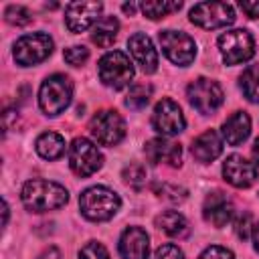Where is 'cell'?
<instances>
[{
    "instance_id": "obj_32",
    "label": "cell",
    "mask_w": 259,
    "mask_h": 259,
    "mask_svg": "<svg viewBox=\"0 0 259 259\" xmlns=\"http://www.w3.org/2000/svg\"><path fill=\"white\" fill-rule=\"evenodd\" d=\"M198 259H235L233 251L227 249V247H221V245H210L206 247Z\"/></svg>"
},
{
    "instance_id": "obj_1",
    "label": "cell",
    "mask_w": 259,
    "mask_h": 259,
    "mask_svg": "<svg viewBox=\"0 0 259 259\" xmlns=\"http://www.w3.org/2000/svg\"><path fill=\"white\" fill-rule=\"evenodd\" d=\"M20 200L30 212H47L65 206L69 192L65 186L53 180H28L20 190Z\"/></svg>"
},
{
    "instance_id": "obj_4",
    "label": "cell",
    "mask_w": 259,
    "mask_h": 259,
    "mask_svg": "<svg viewBox=\"0 0 259 259\" xmlns=\"http://www.w3.org/2000/svg\"><path fill=\"white\" fill-rule=\"evenodd\" d=\"M99 79L103 85L111 89H123L132 83L134 79V65L130 57L121 51H109L99 59L97 65Z\"/></svg>"
},
{
    "instance_id": "obj_31",
    "label": "cell",
    "mask_w": 259,
    "mask_h": 259,
    "mask_svg": "<svg viewBox=\"0 0 259 259\" xmlns=\"http://www.w3.org/2000/svg\"><path fill=\"white\" fill-rule=\"evenodd\" d=\"M79 259H111L107 249L97 243V241H89L81 251H79Z\"/></svg>"
},
{
    "instance_id": "obj_9",
    "label": "cell",
    "mask_w": 259,
    "mask_h": 259,
    "mask_svg": "<svg viewBox=\"0 0 259 259\" xmlns=\"http://www.w3.org/2000/svg\"><path fill=\"white\" fill-rule=\"evenodd\" d=\"M69 166L81 178L91 176L103 166V154L91 140L75 138L69 146Z\"/></svg>"
},
{
    "instance_id": "obj_40",
    "label": "cell",
    "mask_w": 259,
    "mask_h": 259,
    "mask_svg": "<svg viewBox=\"0 0 259 259\" xmlns=\"http://www.w3.org/2000/svg\"><path fill=\"white\" fill-rule=\"evenodd\" d=\"M121 8H123L125 14H134V12H136V4H123Z\"/></svg>"
},
{
    "instance_id": "obj_11",
    "label": "cell",
    "mask_w": 259,
    "mask_h": 259,
    "mask_svg": "<svg viewBox=\"0 0 259 259\" xmlns=\"http://www.w3.org/2000/svg\"><path fill=\"white\" fill-rule=\"evenodd\" d=\"M89 132L101 146H115L125 136V121L123 117L113 109H101L97 111L89 121Z\"/></svg>"
},
{
    "instance_id": "obj_22",
    "label": "cell",
    "mask_w": 259,
    "mask_h": 259,
    "mask_svg": "<svg viewBox=\"0 0 259 259\" xmlns=\"http://www.w3.org/2000/svg\"><path fill=\"white\" fill-rule=\"evenodd\" d=\"M117 30H119V22H117L115 16H101V18L95 22L93 30H91V40H93L97 47L107 49V47L113 45V40H115V36H117Z\"/></svg>"
},
{
    "instance_id": "obj_26",
    "label": "cell",
    "mask_w": 259,
    "mask_h": 259,
    "mask_svg": "<svg viewBox=\"0 0 259 259\" xmlns=\"http://www.w3.org/2000/svg\"><path fill=\"white\" fill-rule=\"evenodd\" d=\"M152 97V85H146V83H136L130 87L127 95H125V105L130 109H144L148 105Z\"/></svg>"
},
{
    "instance_id": "obj_17",
    "label": "cell",
    "mask_w": 259,
    "mask_h": 259,
    "mask_svg": "<svg viewBox=\"0 0 259 259\" xmlns=\"http://www.w3.org/2000/svg\"><path fill=\"white\" fill-rule=\"evenodd\" d=\"M127 49H130L132 59L136 61V65H140V69L144 73H154L158 69V53L148 34H144V32L132 34L127 38Z\"/></svg>"
},
{
    "instance_id": "obj_25",
    "label": "cell",
    "mask_w": 259,
    "mask_h": 259,
    "mask_svg": "<svg viewBox=\"0 0 259 259\" xmlns=\"http://www.w3.org/2000/svg\"><path fill=\"white\" fill-rule=\"evenodd\" d=\"M182 8V2H168V0H148V2H142L140 4V10L144 12V16H148L150 20H158V18H164L176 10Z\"/></svg>"
},
{
    "instance_id": "obj_8",
    "label": "cell",
    "mask_w": 259,
    "mask_h": 259,
    "mask_svg": "<svg viewBox=\"0 0 259 259\" xmlns=\"http://www.w3.org/2000/svg\"><path fill=\"white\" fill-rule=\"evenodd\" d=\"M162 53L168 57V61H172L178 67H188L194 57H196V42L190 34L182 32V30H160L158 34Z\"/></svg>"
},
{
    "instance_id": "obj_36",
    "label": "cell",
    "mask_w": 259,
    "mask_h": 259,
    "mask_svg": "<svg viewBox=\"0 0 259 259\" xmlns=\"http://www.w3.org/2000/svg\"><path fill=\"white\" fill-rule=\"evenodd\" d=\"M38 259H61V253H59L57 247H49V249H45V251L40 253Z\"/></svg>"
},
{
    "instance_id": "obj_24",
    "label": "cell",
    "mask_w": 259,
    "mask_h": 259,
    "mask_svg": "<svg viewBox=\"0 0 259 259\" xmlns=\"http://www.w3.org/2000/svg\"><path fill=\"white\" fill-rule=\"evenodd\" d=\"M241 91L253 103H259V65H249L239 77Z\"/></svg>"
},
{
    "instance_id": "obj_27",
    "label": "cell",
    "mask_w": 259,
    "mask_h": 259,
    "mask_svg": "<svg viewBox=\"0 0 259 259\" xmlns=\"http://www.w3.org/2000/svg\"><path fill=\"white\" fill-rule=\"evenodd\" d=\"M4 18L6 22L14 24V26H26L30 20H32V14L26 6H20V4H10L6 6L4 10Z\"/></svg>"
},
{
    "instance_id": "obj_23",
    "label": "cell",
    "mask_w": 259,
    "mask_h": 259,
    "mask_svg": "<svg viewBox=\"0 0 259 259\" xmlns=\"http://www.w3.org/2000/svg\"><path fill=\"white\" fill-rule=\"evenodd\" d=\"M34 148H36V154L40 158H45V160H57L65 152V140H63V136H59L55 132H45V134H40L36 138Z\"/></svg>"
},
{
    "instance_id": "obj_37",
    "label": "cell",
    "mask_w": 259,
    "mask_h": 259,
    "mask_svg": "<svg viewBox=\"0 0 259 259\" xmlns=\"http://www.w3.org/2000/svg\"><path fill=\"white\" fill-rule=\"evenodd\" d=\"M251 239H253V247H255V251L259 253V223H255V225H253V233H251Z\"/></svg>"
},
{
    "instance_id": "obj_13",
    "label": "cell",
    "mask_w": 259,
    "mask_h": 259,
    "mask_svg": "<svg viewBox=\"0 0 259 259\" xmlns=\"http://www.w3.org/2000/svg\"><path fill=\"white\" fill-rule=\"evenodd\" d=\"M101 2H71L65 8V24L71 32H83L101 18Z\"/></svg>"
},
{
    "instance_id": "obj_12",
    "label": "cell",
    "mask_w": 259,
    "mask_h": 259,
    "mask_svg": "<svg viewBox=\"0 0 259 259\" xmlns=\"http://www.w3.org/2000/svg\"><path fill=\"white\" fill-rule=\"evenodd\" d=\"M152 127L162 138H172V136H178L180 132H184L186 119H184L180 105L168 97L158 101L154 107V113H152Z\"/></svg>"
},
{
    "instance_id": "obj_18",
    "label": "cell",
    "mask_w": 259,
    "mask_h": 259,
    "mask_svg": "<svg viewBox=\"0 0 259 259\" xmlns=\"http://www.w3.org/2000/svg\"><path fill=\"white\" fill-rule=\"evenodd\" d=\"M117 247H119L121 259H148L150 237L142 227H127L121 233Z\"/></svg>"
},
{
    "instance_id": "obj_2",
    "label": "cell",
    "mask_w": 259,
    "mask_h": 259,
    "mask_svg": "<svg viewBox=\"0 0 259 259\" xmlns=\"http://www.w3.org/2000/svg\"><path fill=\"white\" fill-rule=\"evenodd\" d=\"M119 206H121V198L117 196V192H113L107 186H91L83 190L79 196L81 214L93 223H103L113 219Z\"/></svg>"
},
{
    "instance_id": "obj_21",
    "label": "cell",
    "mask_w": 259,
    "mask_h": 259,
    "mask_svg": "<svg viewBox=\"0 0 259 259\" xmlns=\"http://www.w3.org/2000/svg\"><path fill=\"white\" fill-rule=\"evenodd\" d=\"M156 227L162 233H166L168 237H174V239H184L190 233L188 221L178 210H166V212L158 214L156 217Z\"/></svg>"
},
{
    "instance_id": "obj_33",
    "label": "cell",
    "mask_w": 259,
    "mask_h": 259,
    "mask_svg": "<svg viewBox=\"0 0 259 259\" xmlns=\"http://www.w3.org/2000/svg\"><path fill=\"white\" fill-rule=\"evenodd\" d=\"M251 233H253V223H251V214H241L237 221H235V235L239 237V239H249L251 237Z\"/></svg>"
},
{
    "instance_id": "obj_6",
    "label": "cell",
    "mask_w": 259,
    "mask_h": 259,
    "mask_svg": "<svg viewBox=\"0 0 259 259\" xmlns=\"http://www.w3.org/2000/svg\"><path fill=\"white\" fill-rule=\"evenodd\" d=\"M53 38L45 32H32V34H24L14 42V61L20 67H32L42 63L45 59H49V55L53 53Z\"/></svg>"
},
{
    "instance_id": "obj_34",
    "label": "cell",
    "mask_w": 259,
    "mask_h": 259,
    "mask_svg": "<svg viewBox=\"0 0 259 259\" xmlns=\"http://www.w3.org/2000/svg\"><path fill=\"white\" fill-rule=\"evenodd\" d=\"M154 259H184V253H182V249L178 245L168 243V245H162V247L156 249Z\"/></svg>"
},
{
    "instance_id": "obj_20",
    "label": "cell",
    "mask_w": 259,
    "mask_h": 259,
    "mask_svg": "<svg viewBox=\"0 0 259 259\" xmlns=\"http://www.w3.org/2000/svg\"><path fill=\"white\" fill-rule=\"evenodd\" d=\"M251 134V117L245 111H235L223 121L221 136L229 146H239L243 144Z\"/></svg>"
},
{
    "instance_id": "obj_38",
    "label": "cell",
    "mask_w": 259,
    "mask_h": 259,
    "mask_svg": "<svg viewBox=\"0 0 259 259\" xmlns=\"http://www.w3.org/2000/svg\"><path fill=\"white\" fill-rule=\"evenodd\" d=\"M2 217H4V219H2V225L6 227V223H8V202H6L4 198H2Z\"/></svg>"
},
{
    "instance_id": "obj_28",
    "label": "cell",
    "mask_w": 259,
    "mask_h": 259,
    "mask_svg": "<svg viewBox=\"0 0 259 259\" xmlns=\"http://www.w3.org/2000/svg\"><path fill=\"white\" fill-rule=\"evenodd\" d=\"M121 176L134 188H142L146 184V168L142 164H130V166H125Z\"/></svg>"
},
{
    "instance_id": "obj_19",
    "label": "cell",
    "mask_w": 259,
    "mask_h": 259,
    "mask_svg": "<svg viewBox=\"0 0 259 259\" xmlns=\"http://www.w3.org/2000/svg\"><path fill=\"white\" fill-rule=\"evenodd\" d=\"M190 152H192V156L198 162L208 164V162H212V160H217L221 156V152H223V138L219 136V132L206 130V132H202L200 136L194 138V142L190 146Z\"/></svg>"
},
{
    "instance_id": "obj_5",
    "label": "cell",
    "mask_w": 259,
    "mask_h": 259,
    "mask_svg": "<svg viewBox=\"0 0 259 259\" xmlns=\"http://www.w3.org/2000/svg\"><path fill=\"white\" fill-rule=\"evenodd\" d=\"M219 51L227 65H241L255 55V40L245 28H233L219 36Z\"/></svg>"
},
{
    "instance_id": "obj_14",
    "label": "cell",
    "mask_w": 259,
    "mask_h": 259,
    "mask_svg": "<svg viewBox=\"0 0 259 259\" xmlns=\"http://www.w3.org/2000/svg\"><path fill=\"white\" fill-rule=\"evenodd\" d=\"M257 166L241 154H231L223 162V178L235 188H249L257 180Z\"/></svg>"
},
{
    "instance_id": "obj_30",
    "label": "cell",
    "mask_w": 259,
    "mask_h": 259,
    "mask_svg": "<svg viewBox=\"0 0 259 259\" xmlns=\"http://www.w3.org/2000/svg\"><path fill=\"white\" fill-rule=\"evenodd\" d=\"M63 57H65V61H67L69 65L81 67V65L89 59V49L83 47V45H73V47H69V49L63 53Z\"/></svg>"
},
{
    "instance_id": "obj_10",
    "label": "cell",
    "mask_w": 259,
    "mask_h": 259,
    "mask_svg": "<svg viewBox=\"0 0 259 259\" xmlns=\"http://www.w3.org/2000/svg\"><path fill=\"white\" fill-rule=\"evenodd\" d=\"M190 22L204 28L217 30L235 22V10L227 2H198L190 8Z\"/></svg>"
},
{
    "instance_id": "obj_39",
    "label": "cell",
    "mask_w": 259,
    "mask_h": 259,
    "mask_svg": "<svg viewBox=\"0 0 259 259\" xmlns=\"http://www.w3.org/2000/svg\"><path fill=\"white\" fill-rule=\"evenodd\" d=\"M253 158H255V162L259 164V138L253 142Z\"/></svg>"
},
{
    "instance_id": "obj_7",
    "label": "cell",
    "mask_w": 259,
    "mask_h": 259,
    "mask_svg": "<svg viewBox=\"0 0 259 259\" xmlns=\"http://www.w3.org/2000/svg\"><path fill=\"white\" fill-rule=\"evenodd\" d=\"M186 97L198 113L210 115L223 105L225 93H223V87L217 81L206 79V77H198L186 87Z\"/></svg>"
},
{
    "instance_id": "obj_16",
    "label": "cell",
    "mask_w": 259,
    "mask_h": 259,
    "mask_svg": "<svg viewBox=\"0 0 259 259\" xmlns=\"http://www.w3.org/2000/svg\"><path fill=\"white\" fill-rule=\"evenodd\" d=\"M202 217L206 223H210L212 227L217 229H223L227 227L233 217H235V206L233 202L223 194V192H212L204 198V204H202Z\"/></svg>"
},
{
    "instance_id": "obj_3",
    "label": "cell",
    "mask_w": 259,
    "mask_h": 259,
    "mask_svg": "<svg viewBox=\"0 0 259 259\" xmlns=\"http://www.w3.org/2000/svg\"><path fill=\"white\" fill-rule=\"evenodd\" d=\"M73 99V83L67 75L55 73L47 77L38 89V105L45 115L55 117L63 113Z\"/></svg>"
},
{
    "instance_id": "obj_15",
    "label": "cell",
    "mask_w": 259,
    "mask_h": 259,
    "mask_svg": "<svg viewBox=\"0 0 259 259\" xmlns=\"http://www.w3.org/2000/svg\"><path fill=\"white\" fill-rule=\"evenodd\" d=\"M144 154L152 164H168V166H180L182 164V146L178 142H172L168 138H154L146 142Z\"/></svg>"
},
{
    "instance_id": "obj_29",
    "label": "cell",
    "mask_w": 259,
    "mask_h": 259,
    "mask_svg": "<svg viewBox=\"0 0 259 259\" xmlns=\"http://www.w3.org/2000/svg\"><path fill=\"white\" fill-rule=\"evenodd\" d=\"M156 192H158V196H162V198H166L170 202H182L186 198V194H188L186 188H180L176 184H158Z\"/></svg>"
},
{
    "instance_id": "obj_35",
    "label": "cell",
    "mask_w": 259,
    "mask_h": 259,
    "mask_svg": "<svg viewBox=\"0 0 259 259\" xmlns=\"http://www.w3.org/2000/svg\"><path fill=\"white\" fill-rule=\"evenodd\" d=\"M239 6H241V10H243L249 18H259V0H255V2L245 0V2H241Z\"/></svg>"
}]
</instances>
